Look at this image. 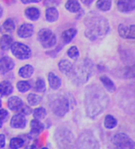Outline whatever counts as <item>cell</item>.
<instances>
[{
    "label": "cell",
    "mask_w": 135,
    "mask_h": 149,
    "mask_svg": "<svg viewBox=\"0 0 135 149\" xmlns=\"http://www.w3.org/2000/svg\"><path fill=\"white\" fill-rule=\"evenodd\" d=\"M109 98L104 90L97 84L90 85L85 91V108L90 118H95L107 108Z\"/></svg>",
    "instance_id": "6da1fadb"
},
{
    "label": "cell",
    "mask_w": 135,
    "mask_h": 149,
    "mask_svg": "<svg viewBox=\"0 0 135 149\" xmlns=\"http://www.w3.org/2000/svg\"><path fill=\"white\" fill-rule=\"evenodd\" d=\"M85 35L90 40H96L104 36L109 31L108 21L104 18L92 17L85 21Z\"/></svg>",
    "instance_id": "7a4b0ae2"
},
{
    "label": "cell",
    "mask_w": 135,
    "mask_h": 149,
    "mask_svg": "<svg viewBox=\"0 0 135 149\" xmlns=\"http://www.w3.org/2000/svg\"><path fill=\"white\" fill-rule=\"evenodd\" d=\"M93 64L90 59H84L82 61L77 63L72 67V70L70 76L73 79L74 83L77 84H85L92 74Z\"/></svg>",
    "instance_id": "3957f363"
},
{
    "label": "cell",
    "mask_w": 135,
    "mask_h": 149,
    "mask_svg": "<svg viewBox=\"0 0 135 149\" xmlns=\"http://www.w3.org/2000/svg\"><path fill=\"white\" fill-rule=\"evenodd\" d=\"M54 139L60 149H72L74 144L73 133L65 127H59L54 133Z\"/></svg>",
    "instance_id": "277c9868"
},
{
    "label": "cell",
    "mask_w": 135,
    "mask_h": 149,
    "mask_svg": "<svg viewBox=\"0 0 135 149\" xmlns=\"http://www.w3.org/2000/svg\"><path fill=\"white\" fill-rule=\"evenodd\" d=\"M77 149H99V142L91 132L85 131L77 139Z\"/></svg>",
    "instance_id": "5b68a950"
},
{
    "label": "cell",
    "mask_w": 135,
    "mask_h": 149,
    "mask_svg": "<svg viewBox=\"0 0 135 149\" xmlns=\"http://www.w3.org/2000/svg\"><path fill=\"white\" fill-rule=\"evenodd\" d=\"M112 142L117 149H135L133 140L125 133H118L113 139Z\"/></svg>",
    "instance_id": "8992f818"
},
{
    "label": "cell",
    "mask_w": 135,
    "mask_h": 149,
    "mask_svg": "<svg viewBox=\"0 0 135 149\" xmlns=\"http://www.w3.org/2000/svg\"><path fill=\"white\" fill-rule=\"evenodd\" d=\"M38 38L42 47L46 48L52 47L56 43V37L49 29H42L38 33Z\"/></svg>",
    "instance_id": "52a82bcc"
},
{
    "label": "cell",
    "mask_w": 135,
    "mask_h": 149,
    "mask_svg": "<svg viewBox=\"0 0 135 149\" xmlns=\"http://www.w3.org/2000/svg\"><path fill=\"white\" fill-rule=\"evenodd\" d=\"M53 111L58 117H63L70 109V104L64 97H60L53 103Z\"/></svg>",
    "instance_id": "ba28073f"
},
{
    "label": "cell",
    "mask_w": 135,
    "mask_h": 149,
    "mask_svg": "<svg viewBox=\"0 0 135 149\" xmlns=\"http://www.w3.org/2000/svg\"><path fill=\"white\" fill-rule=\"evenodd\" d=\"M11 47H12V52L13 55H15L17 58L20 60H25L30 57L31 50L27 46L20 42H15V43H13Z\"/></svg>",
    "instance_id": "9c48e42d"
},
{
    "label": "cell",
    "mask_w": 135,
    "mask_h": 149,
    "mask_svg": "<svg viewBox=\"0 0 135 149\" xmlns=\"http://www.w3.org/2000/svg\"><path fill=\"white\" fill-rule=\"evenodd\" d=\"M118 33L121 37L125 39H134L135 38V26H126L125 25H120L118 27Z\"/></svg>",
    "instance_id": "30bf717a"
},
{
    "label": "cell",
    "mask_w": 135,
    "mask_h": 149,
    "mask_svg": "<svg viewBox=\"0 0 135 149\" xmlns=\"http://www.w3.org/2000/svg\"><path fill=\"white\" fill-rule=\"evenodd\" d=\"M26 125V118L23 114H16L11 119V126L16 129H23Z\"/></svg>",
    "instance_id": "8fae6325"
},
{
    "label": "cell",
    "mask_w": 135,
    "mask_h": 149,
    "mask_svg": "<svg viewBox=\"0 0 135 149\" xmlns=\"http://www.w3.org/2000/svg\"><path fill=\"white\" fill-rule=\"evenodd\" d=\"M14 67L13 61L9 57H3L0 59V73L1 74H6L10 70H12Z\"/></svg>",
    "instance_id": "7c38bea8"
},
{
    "label": "cell",
    "mask_w": 135,
    "mask_h": 149,
    "mask_svg": "<svg viewBox=\"0 0 135 149\" xmlns=\"http://www.w3.org/2000/svg\"><path fill=\"white\" fill-rule=\"evenodd\" d=\"M118 7L121 12H132L135 8V0H118Z\"/></svg>",
    "instance_id": "4fadbf2b"
},
{
    "label": "cell",
    "mask_w": 135,
    "mask_h": 149,
    "mask_svg": "<svg viewBox=\"0 0 135 149\" xmlns=\"http://www.w3.org/2000/svg\"><path fill=\"white\" fill-rule=\"evenodd\" d=\"M33 33V26L31 24H23L18 30V34L21 38L31 37Z\"/></svg>",
    "instance_id": "5bb4252c"
},
{
    "label": "cell",
    "mask_w": 135,
    "mask_h": 149,
    "mask_svg": "<svg viewBox=\"0 0 135 149\" xmlns=\"http://www.w3.org/2000/svg\"><path fill=\"white\" fill-rule=\"evenodd\" d=\"M24 103L19 97H12L8 100V107L12 111H20Z\"/></svg>",
    "instance_id": "9a60e30c"
},
{
    "label": "cell",
    "mask_w": 135,
    "mask_h": 149,
    "mask_svg": "<svg viewBox=\"0 0 135 149\" xmlns=\"http://www.w3.org/2000/svg\"><path fill=\"white\" fill-rule=\"evenodd\" d=\"M48 81H49L50 87L53 90H58L61 87V79L57 76H55L54 73H49V74H48Z\"/></svg>",
    "instance_id": "2e32d148"
},
{
    "label": "cell",
    "mask_w": 135,
    "mask_h": 149,
    "mask_svg": "<svg viewBox=\"0 0 135 149\" xmlns=\"http://www.w3.org/2000/svg\"><path fill=\"white\" fill-rule=\"evenodd\" d=\"M13 91V85L9 82H2L0 83V96H8Z\"/></svg>",
    "instance_id": "e0dca14e"
},
{
    "label": "cell",
    "mask_w": 135,
    "mask_h": 149,
    "mask_svg": "<svg viewBox=\"0 0 135 149\" xmlns=\"http://www.w3.org/2000/svg\"><path fill=\"white\" fill-rule=\"evenodd\" d=\"M72 63L70 61H68V60H61L60 62H59V68L60 70L66 74H70V73L71 72L72 70Z\"/></svg>",
    "instance_id": "ac0fdd59"
},
{
    "label": "cell",
    "mask_w": 135,
    "mask_h": 149,
    "mask_svg": "<svg viewBox=\"0 0 135 149\" xmlns=\"http://www.w3.org/2000/svg\"><path fill=\"white\" fill-rule=\"evenodd\" d=\"M44 130V125L38 119H33L31 121V132L33 134H39Z\"/></svg>",
    "instance_id": "d6986e66"
},
{
    "label": "cell",
    "mask_w": 135,
    "mask_h": 149,
    "mask_svg": "<svg viewBox=\"0 0 135 149\" xmlns=\"http://www.w3.org/2000/svg\"><path fill=\"white\" fill-rule=\"evenodd\" d=\"M77 34V30L75 28H70L62 33V40L65 43L70 42Z\"/></svg>",
    "instance_id": "ffe728a7"
},
{
    "label": "cell",
    "mask_w": 135,
    "mask_h": 149,
    "mask_svg": "<svg viewBox=\"0 0 135 149\" xmlns=\"http://www.w3.org/2000/svg\"><path fill=\"white\" fill-rule=\"evenodd\" d=\"M66 8L71 13H77L81 9V6L77 0H69L66 3Z\"/></svg>",
    "instance_id": "44dd1931"
},
{
    "label": "cell",
    "mask_w": 135,
    "mask_h": 149,
    "mask_svg": "<svg viewBox=\"0 0 135 149\" xmlns=\"http://www.w3.org/2000/svg\"><path fill=\"white\" fill-rule=\"evenodd\" d=\"M26 15L28 19L32 20H37L40 18V13L36 7H29L26 10Z\"/></svg>",
    "instance_id": "7402d4cb"
},
{
    "label": "cell",
    "mask_w": 135,
    "mask_h": 149,
    "mask_svg": "<svg viewBox=\"0 0 135 149\" xmlns=\"http://www.w3.org/2000/svg\"><path fill=\"white\" fill-rule=\"evenodd\" d=\"M13 45V38L9 35H4L0 40V47L3 50H7Z\"/></svg>",
    "instance_id": "603a6c76"
},
{
    "label": "cell",
    "mask_w": 135,
    "mask_h": 149,
    "mask_svg": "<svg viewBox=\"0 0 135 149\" xmlns=\"http://www.w3.org/2000/svg\"><path fill=\"white\" fill-rule=\"evenodd\" d=\"M33 73V68L31 65H26L23 68H21L19 71V74L21 77L28 78L30 77Z\"/></svg>",
    "instance_id": "cb8c5ba5"
},
{
    "label": "cell",
    "mask_w": 135,
    "mask_h": 149,
    "mask_svg": "<svg viewBox=\"0 0 135 149\" xmlns=\"http://www.w3.org/2000/svg\"><path fill=\"white\" fill-rule=\"evenodd\" d=\"M59 17V13H58V11L54 8V7H50L47 10L46 12V18L48 21L50 22H54Z\"/></svg>",
    "instance_id": "d4e9b609"
},
{
    "label": "cell",
    "mask_w": 135,
    "mask_h": 149,
    "mask_svg": "<svg viewBox=\"0 0 135 149\" xmlns=\"http://www.w3.org/2000/svg\"><path fill=\"white\" fill-rule=\"evenodd\" d=\"M24 145H25V139L20 137L13 138L10 141V147L12 149H19L22 147Z\"/></svg>",
    "instance_id": "484cf974"
},
{
    "label": "cell",
    "mask_w": 135,
    "mask_h": 149,
    "mask_svg": "<svg viewBox=\"0 0 135 149\" xmlns=\"http://www.w3.org/2000/svg\"><path fill=\"white\" fill-rule=\"evenodd\" d=\"M100 80L103 83V84L104 85V87L107 89L108 91L113 92L115 91V89H116L115 88V84H114V83L109 77H102L100 78Z\"/></svg>",
    "instance_id": "4316f807"
},
{
    "label": "cell",
    "mask_w": 135,
    "mask_h": 149,
    "mask_svg": "<svg viewBox=\"0 0 135 149\" xmlns=\"http://www.w3.org/2000/svg\"><path fill=\"white\" fill-rule=\"evenodd\" d=\"M118 124V121L117 119L112 117L111 115H107L104 118V126L107 128V129H112L114 128Z\"/></svg>",
    "instance_id": "83f0119b"
},
{
    "label": "cell",
    "mask_w": 135,
    "mask_h": 149,
    "mask_svg": "<svg viewBox=\"0 0 135 149\" xmlns=\"http://www.w3.org/2000/svg\"><path fill=\"white\" fill-rule=\"evenodd\" d=\"M97 6L101 11H108L111 6V0H98L97 2Z\"/></svg>",
    "instance_id": "f1b7e54d"
},
{
    "label": "cell",
    "mask_w": 135,
    "mask_h": 149,
    "mask_svg": "<svg viewBox=\"0 0 135 149\" xmlns=\"http://www.w3.org/2000/svg\"><path fill=\"white\" fill-rule=\"evenodd\" d=\"M41 97L40 96H38L36 94H33V93H31L27 96V101L29 103L30 105H37L39 104L40 102H41Z\"/></svg>",
    "instance_id": "f546056e"
},
{
    "label": "cell",
    "mask_w": 135,
    "mask_h": 149,
    "mask_svg": "<svg viewBox=\"0 0 135 149\" xmlns=\"http://www.w3.org/2000/svg\"><path fill=\"white\" fill-rule=\"evenodd\" d=\"M46 115H47V111L42 107H39L33 111V117L35 118V119H38V120L42 119L46 117Z\"/></svg>",
    "instance_id": "4dcf8cb0"
},
{
    "label": "cell",
    "mask_w": 135,
    "mask_h": 149,
    "mask_svg": "<svg viewBox=\"0 0 135 149\" xmlns=\"http://www.w3.org/2000/svg\"><path fill=\"white\" fill-rule=\"evenodd\" d=\"M17 88L20 92H26L30 89V84L28 82L26 81H19L17 84Z\"/></svg>",
    "instance_id": "1f68e13d"
},
{
    "label": "cell",
    "mask_w": 135,
    "mask_h": 149,
    "mask_svg": "<svg viewBox=\"0 0 135 149\" xmlns=\"http://www.w3.org/2000/svg\"><path fill=\"white\" fill-rule=\"evenodd\" d=\"M35 90L38 92H44L46 90V85H45V82L43 79L39 78L36 81V86H35Z\"/></svg>",
    "instance_id": "d6a6232c"
},
{
    "label": "cell",
    "mask_w": 135,
    "mask_h": 149,
    "mask_svg": "<svg viewBox=\"0 0 135 149\" xmlns=\"http://www.w3.org/2000/svg\"><path fill=\"white\" fill-rule=\"evenodd\" d=\"M4 28L5 30L6 31H9V32H12L15 29V24L13 22V19H7L5 23H4Z\"/></svg>",
    "instance_id": "836d02e7"
},
{
    "label": "cell",
    "mask_w": 135,
    "mask_h": 149,
    "mask_svg": "<svg viewBox=\"0 0 135 149\" xmlns=\"http://www.w3.org/2000/svg\"><path fill=\"white\" fill-rule=\"evenodd\" d=\"M68 54H69L70 57L76 59L79 56V51L77 47H72L69 49V51H68Z\"/></svg>",
    "instance_id": "e575fe53"
},
{
    "label": "cell",
    "mask_w": 135,
    "mask_h": 149,
    "mask_svg": "<svg viewBox=\"0 0 135 149\" xmlns=\"http://www.w3.org/2000/svg\"><path fill=\"white\" fill-rule=\"evenodd\" d=\"M8 118V111L5 109H1L0 110V119L2 121L6 120Z\"/></svg>",
    "instance_id": "d590c367"
},
{
    "label": "cell",
    "mask_w": 135,
    "mask_h": 149,
    "mask_svg": "<svg viewBox=\"0 0 135 149\" xmlns=\"http://www.w3.org/2000/svg\"><path fill=\"white\" fill-rule=\"evenodd\" d=\"M20 111H22L23 114H26V115H29V114L32 113V109H31L29 106H26V105H25V104L23 105V107L21 108Z\"/></svg>",
    "instance_id": "8d00e7d4"
},
{
    "label": "cell",
    "mask_w": 135,
    "mask_h": 149,
    "mask_svg": "<svg viewBox=\"0 0 135 149\" xmlns=\"http://www.w3.org/2000/svg\"><path fill=\"white\" fill-rule=\"evenodd\" d=\"M6 145V137L4 134H0V149L3 148Z\"/></svg>",
    "instance_id": "74e56055"
},
{
    "label": "cell",
    "mask_w": 135,
    "mask_h": 149,
    "mask_svg": "<svg viewBox=\"0 0 135 149\" xmlns=\"http://www.w3.org/2000/svg\"><path fill=\"white\" fill-rule=\"evenodd\" d=\"M21 1L24 4H29V3H38L40 0H21Z\"/></svg>",
    "instance_id": "f35d334b"
},
{
    "label": "cell",
    "mask_w": 135,
    "mask_h": 149,
    "mask_svg": "<svg viewBox=\"0 0 135 149\" xmlns=\"http://www.w3.org/2000/svg\"><path fill=\"white\" fill-rule=\"evenodd\" d=\"M25 149H38V146L35 145V144H33V145H31V146H26Z\"/></svg>",
    "instance_id": "ab89813d"
},
{
    "label": "cell",
    "mask_w": 135,
    "mask_h": 149,
    "mask_svg": "<svg viewBox=\"0 0 135 149\" xmlns=\"http://www.w3.org/2000/svg\"><path fill=\"white\" fill-rule=\"evenodd\" d=\"M81 1L84 4V5H90L93 0H81Z\"/></svg>",
    "instance_id": "60d3db41"
},
{
    "label": "cell",
    "mask_w": 135,
    "mask_h": 149,
    "mask_svg": "<svg viewBox=\"0 0 135 149\" xmlns=\"http://www.w3.org/2000/svg\"><path fill=\"white\" fill-rule=\"evenodd\" d=\"M6 1V3H7V4H13V2H14V0H5Z\"/></svg>",
    "instance_id": "b9f144b4"
},
{
    "label": "cell",
    "mask_w": 135,
    "mask_h": 149,
    "mask_svg": "<svg viewBox=\"0 0 135 149\" xmlns=\"http://www.w3.org/2000/svg\"><path fill=\"white\" fill-rule=\"evenodd\" d=\"M2 14H3V10H2L1 6H0V17H1V16H2Z\"/></svg>",
    "instance_id": "7bdbcfd3"
},
{
    "label": "cell",
    "mask_w": 135,
    "mask_h": 149,
    "mask_svg": "<svg viewBox=\"0 0 135 149\" xmlns=\"http://www.w3.org/2000/svg\"><path fill=\"white\" fill-rule=\"evenodd\" d=\"M2 125H3V121H2L1 119H0V128L2 127Z\"/></svg>",
    "instance_id": "ee69618b"
},
{
    "label": "cell",
    "mask_w": 135,
    "mask_h": 149,
    "mask_svg": "<svg viewBox=\"0 0 135 149\" xmlns=\"http://www.w3.org/2000/svg\"><path fill=\"white\" fill-rule=\"evenodd\" d=\"M1 104H2V102H1V100H0V107H1Z\"/></svg>",
    "instance_id": "f6af8a7d"
},
{
    "label": "cell",
    "mask_w": 135,
    "mask_h": 149,
    "mask_svg": "<svg viewBox=\"0 0 135 149\" xmlns=\"http://www.w3.org/2000/svg\"><path fill=\"white\" fill-rule=\"evenodd\" d=\"M41 149H48V148H47V147H43V148H41Z\"/></svg>",
    "instance_id": "bcb514c9"
}]
</instances>
